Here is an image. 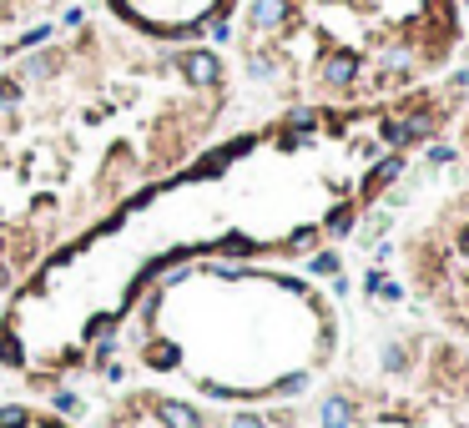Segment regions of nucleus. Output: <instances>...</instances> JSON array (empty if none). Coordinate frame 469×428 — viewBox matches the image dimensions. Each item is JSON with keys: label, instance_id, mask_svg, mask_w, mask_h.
Returning a JSON list of instances; mask_svg holds the SVG:
<instances>
[{"label": "nucleus", "instance_id": "1", "mask_svg": "<svg viewBox=\"0 0 469 428\" xmlns=\"http://www.w3.org/2000/svg\"><path fill=\"white\" fill-rule=\"evenodd\" d=\"M434 131V111H404V116H389L383 121V141H389L393 151H409L419 147V141H429Z\"/></svg>", "mask_w": 469, "mask_h": 428}, {"label": "nucleus", "instance_id": "2", "mask_svg": "<svg viewBox=\"0 0 469 428\" xmlns=\"http://www.w3.org/2000/svg\"><path fill=\"white\" fill-rule=\"evenodd\" d=\"M177 66H182V76H187V86H222V61H217V50H207V46H192V50H182L177 56Z\"/></svg>", "mask_w": 469, "mask_h": 428}, {"label": "nucleus", "instance_id": "3", "mask_svg": "<svg viewBox=\"0 0 469 428\" xmlns=\"http://www.w3.org/2000/svg\"><path fill=\"white\" fill-rule=\"evenodd\" d=\"M318 76H323L329 91H348L358 76H364V56H358V50H329L323 66H318Z\"/></svg>", "mask_w": 469, "mask_h": 428}, {"label": "nucleus", "instance_id": "4", "mask_svg": "<svg viewBox=\"0 0 469 428\" xmlns=\"http://www.w3.org/2000/svg\"><path fill=\"white\" fill-rule=\"evenodd\" d=\"M313 418H318V428H358V398L354 393H323L318 398V408H313Z\"/></svg>", "mask_w": 469, "mask_h": 428}, {"label": "nucleus", "instance_id": "5", "mask_svg": "<svg viewBox=\"0 0 469 428\" xmlns=\"http://www.w3.org/2000/svg\"><path fill=\"white\" fill-rule=\"evenodd\" d=\"M152 414H157L162 428H207V414L203 408H192L187 398H157Z\"/></svg>", "mask_w": 469, "mask_h": 428}, {"label": "nucleus", "instance_id": "6", "mask_svg": "<svg viewBox=\"0 0 469 428\" xmlns=\"http://www.w3.org/2000/svg\"><path fill=\"white\" fill-rule=\"evenodd\" d=\"M288 15H293L288 0H253L248 25H253V31H283V25H288Z\"/></svg>", "mask_w": 469, "mask_h": 428}, {"label": "nucleus", "instance_id": "7", "mask_svg": "<svg viewBox=\"0 0 469 428\" xmlns=\"http://www.w3.org/2000/svg\"><path fill=\"white\" fill-rule=\"evenodd\" d=\"M379 368L389 378H399V373H409V343H399V338H389L379 348Z\"/></svg>", "mask_w": 469, "mask_h": 428}, {"label": "nucleus", "instance_id": "8", "mask_svg": "<svg viewBox=\"0 0 469 428\" xmlns=\"http://www.w3.org/2000/svg\"><path fill=\"white\" fill-rule=\"evenodd\" d=\"M56 50H31L26 61H21V76H26V81H46V76H56Z\"/></svg>", "mask_w": 469, "mask_h": 428}, {"label": "nucleus", "instance_id": "9", "mask_svg": "<svg viewBox=\"0 0 469 428\" xmlns=\"http://www.w3.org/2000/svg\"><path fill=\"white\" fill-rule=\"evenodd\" d=\"M409 162H404V151H393V156H383L379 166H374V187H393V182H404Z\"/></svg>", "mask_w": 469, "mask_h": 428}, {"label": "nucleus", "instance_id": "10", "mask_svg": "<svg viewBox=\"0 0 469 428\" xmlns=\"http://www.w3.org/2000/svg\"><path fill=\"white\" fill-rule=\"evenodd\" d=\"M318 121H323V116H318L313 106H293V111L283 116V131H298V137H308V131H313Z\"/></svg>", "mask_w": 469, "mask_h": 428}, {"label": "nucleus", "instance_id": "11", "mask_svg": "<svg viewBox=\"0 0 469 428\" xmlns=\"http://www.w3.org/2000/svg\"><path fill=\"white\" fill-rule=\"evenodd\" d=\"M354 227H358L354 207H338V212H333L329 222H323V232H329V237H348V232H354Z\"/></svg>", "mask_w": 469, "mask_h": 428}, {"label": "nucleus", "instance_id": "12", "mask_svg": "<svg viewBox=\"0 0 469 428\" xmlns=\"http://www.w3.org/2000/svg\"><path fill=\"white\" fill-rule=\"evenodd\" d=\"M308 383H313L308 373H288V378L273 383V393H278V398H298V393H308Z\"/></svg>", "mask_w": 469, "mask_h": 428}, {"label": "nucleus", "instance_id": "13", "mask_svg": "<svg viewBox=\"0 0 469 428\" xmlns=\"http://www.w3.org/2000/svg\"><path fill=\"white\" fill-rule=\"evenodd\" d=\"M248 76H257V81H267V76H278V61H273L267 50H253V56H248Z\"/></svg>", "mask_w": 469, "mask_h": 428}, {"label": "nucleus", "instance_id": "14", "mask_svg": "<svg viewBox=\"0 0 469 428\" xmlns=\"http://www.w3.org/2000/svg\"><path fill=\"white\" fill-rule=\"evenodd\" d=\"M51 408H56V414H66V418L81 414V393H77V388H56V393H51Z\"/></svg>", "mask_w": 469, "mask_h": 428}, {"label": "nucleus", "instance_id": "15", "mask_svg": "<svg viewBox=\"0 0 469 428\" xmlns=\"http://www.w3.org/2000/svg\"><path fill=\"white\" fill-rule=\"evenodd\" d=\"M409 66H414V56H409V46H393V50H383V71H389V76L409 71Z\"/></svg>", "mask_w": 469, "mask_h": 428}, {"label": "nucleus", "instance_id": "16", "mask_svg": "<svg viewBox=\"0 0 469 428\" xmlns=\"http://www.w3.org/2000/svg\"><path fill=\"white\" fill-rule=\"evenodd\" d=\"M116 348H122V338H116V333H106V338H96V348H91V363H112L116 358Z\"/></svg>", "mask_w": 469, "mask_h": 428}, {"label": "nucleus", "instance_id": "17", "mask_svg": "<svg viewBox=\"0 0 469 428\" xmlns=\"http://www.w3.org/2000/svg\"><path fill=\"white\" fill-rule=\"evenodd\" d=\"M308 267H313L318 277H338V272H343L338 252H313V263H308Z\"/></svg>", "mask_w": 469, "mask_h": 428}, {"label": "nucleus", "instance_id": "18", "mask_svg": "<svg viewBox=\"0 0 469 428\" xmlns=\"http://www.w3.org/2000/svg\"><path fill=\"white\" fill-rule=\"evenodd\" d=\"M21 96H26V91H21V81H0V116H11L15 106H21Z\"/></svg>", "mask_w": 469, "mask_h": 428}, {"label": "nucleus", "instance_id": "19", "mask_svg": "<svg viewBox=\"0 0 469 428\" xmlns=\"http://www.w3.org/2000/svg\"><path fill=\"white\" fill-rule=\"evenodd\" d=\"M147 363H152V368H172V363H177V348H172V343H152V348H147Z\"/></svg>", "mask_w": 469, "mask_h": 428}, {"label": "nucleus", "instance_id": "20", "mask_svg": "<svg viewBox=\"0 0 469 428\" xmlns=\"http://www.w3.org/2000/svg\"><path fill=\"white\" fill-rule=\"evenodd\" d=\"M26 424H31V414L21 403H5V408H0V428H26Z\"/></svg>", "mask_w": 469, "mask_h": 428}, {"label": "nucleus", "instance_id": "21", "mask_svg": "<svg viewBox=\"0 0 469 428\" xmlns=\"http://www.w3.org/2000/svg\"><path fill=\"white\" fill-rule=\"evenodd\" d=\"M424 156H429V166H449L459 156L455 147H449V141H429V151H424Z\"/></svg>", "mask_w": 469, "mask_h": 428}, {"label": "nucleus", "instance_id": "22", "mask_svg": "<svg viewBox=\"0 0 469 428\" xmlns=\"http://www.w3.org/2000/svg\"><path fill=\"white\" fill-rule=\"evenodd\" d=\"M383 227H389V212H374V217L364 222V232H358V237H364V242H379V237H383Z\"/></svg>", "mask_w": 469, "mask_h": 428}, {"label": "nucleus", "instance_id": "23", "mask_svg": "<svg viewBox=\"0 0 469 428\" xmlns=\"http://www.w3.org/2000/svg\"><path fill=\"white\" fill-rule=\"evenodd\" d=\"M222 428H273V424H267L263 414H228V424H222Z\"/></svg>", "mask_w": 469, "mask_h": 428}, {"label": "nucleus", "instance_id": "24", "mask_svg": "<svg viewBox=\"0 0 469 428\" xmlns=\"http://www.w3.org/2000/svg\"><path fill=\"white\" fill-rule=\"evenodd\" d=\"M46 36H51V25H36V31H26V36L15 40V50H31V46H46Z\"/></svg>", "mask_w": 469, "mask_h": 428}, {"label": "nucleus", "instance_id": "25", "mask_svg": "<svg viewBox=\"0 0 469 428\" xmlns=\"http://www.w3.org/2000/svg\"><path fill=\"white\" fill-rule=\"evenodd\" d=\"M0 352H5V363H11V368L26 363V358H21V343H15V338H0Z\"/></svg>", "mask_w": 469, "mask_h": 428}, {"label": "nucleus", "instance_id": "26", "mask_svg": "<svg viewBox=\"0 0 469 428\" xmlns=\"http://www.w3.org/2000/svg\"><path fill=\"white\" fill-rule=\"evenodd\" d=\"M374 298H383V302H399V298H404V288H399V282H389V277H383V282H379V292H374Z\"/></svg>", "mask_w": 469, "mask_h": 428}, {"label": "nucleus", "instance_id": "27", "mask_svg": "<svg viewBox=\"0 0 469 428\" xmlns=\"http://www.w3.org/2000/svg\"><path fill=\"white\" fill-rule=\"evenodd\" d=\"M212 40H228L232 36V21H212V31H207Z\"/></svg>", "mask_w": 469, "mask_h": 428}, {"label": "nucleus", "instance_id": "28", "mask_svg": "<svg viewBox=\"0 0 469 428\" xmlns=\"http://www.w3.org/2000/svg\"><path fill=\"white\" fill-rule=\"evenodd\" d=\"M455 86H469V71H459V76H455Z\"/></svg>", "mask_w": 469, "mask_h": 428}, {"label": "nucleus", "instance_id": "29", "mask_svg": "<svg viewBox=\"0 0 469 428\" xmlns=\"http://www.w3.org/2000/svg\"><path fill=\"white\" fill-rule=\"evenodd\" d=\"M464 21H469V0H464Z\"/></svg>", "mask_w": 469, "mask_h": 428}]
</instances>
